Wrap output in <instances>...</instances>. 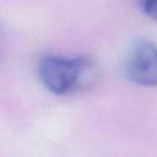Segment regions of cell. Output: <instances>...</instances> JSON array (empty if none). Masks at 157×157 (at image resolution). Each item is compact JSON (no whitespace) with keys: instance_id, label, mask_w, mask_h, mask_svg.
<instances>
[{"instance_id":"obj_3","label":"cell","mask_w":157,"mask_h":157,"mask_svg":"<svg viewBox=\"0 0 157 157\" xmlns=\"http://www.w3.org/2000/svg\"><path fill=\"white\" fill-rule=\"evenodd\" d=\"M144 11L149 18L157 21V0H144Z\"/></svg>"},{"instance_id":"obj_2","label":"cell","mask_w":157,"mask_h":157,"mask_svg":"<svg viewBox=\"0 0 157 157\" xmlns=\"http://www.w3.org/2000/svg\"><path fill=\"white\" fill-rule=\"evenodd\" d=\"M131 81L145 87H157V46L152 41L139 40L132 46L125 63Z\"/></svg>"},{"instance_id":"obj_1","label":"cell","mask_w":157,"mask_h":157,"mask_svg":"<svg viewBox=\"0 0 157 157\" xmlns=\"http://www.w3.org/2000/svg\"><path fill=\"white\" fill-rule=\"evenodd\" d=\"M37 73L50 92L69 95L91 88L99 77V66L90 55H46L39 63Z\"/></svg>"}]
</instances>
